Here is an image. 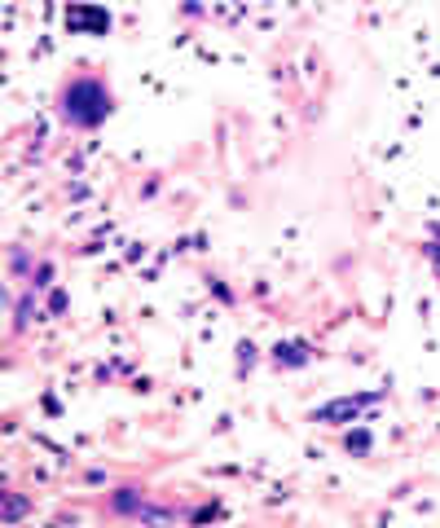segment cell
Instances as JSON below:
<instances>
[{
  "mask_svg": "<svg viewBox=\"0 0 440 528\" xmlns=\"http://www.w3.org/2000/svg\"><path fill=\"white\" fill-rule=\"evenodd\" d=\"M110 110H115V97H110L106 80H97V75H75L58 93V115L71 128H102Z\"/></svg>",
  "mask_w": 440,
  "mask_h": 528,
  "instance_id": "6da1fadb",
  "label": "cell"
},
{
  "mask_svg": "<svg viewBox=\"0 0 440 528\" xmlns=\"http://www.w3.org/2000/svg\"><path fill=\"white\" fill-rule=\"evenodd\" d=\"M370 405H379V392L352 396V401H330V405H322V410H317L313 418H317V423H339V418H344V423H352V418H357L361 410H370Z\"/></svg>",
  "mask_w": 440,
  "mask_h": 528,
  "instance_id": "7a4b0ae2",
  "label": "cell"
},
{
  "mask_svg": "<svg viewBox=\"0 0 440 528\" xmlns=\"http://www.w3.org/2000/svg\"><path fill=\"white\" fill-rule=\"evenodd\" d=\"M66 22H71V27H84V22H88V27L106 31V27H110V14H106V9H80V5H75V9H71V18H66Z\"/></svg>",
  "mask_w": 440,
  "mask_h": 528,
  "instance_id": "3957f363",
  "label": "cell"
},
{
  "mask_svg": "<svg viewBox=\"0 0 440 528\" xmlns=\"http://www.w3.org/2000/svg\"><path fill=\"white\" fill-rule=\"evenodd\" d=\"M308 357H313V348H304V344H282L278 352H273V361H278V366H304Z\"/></svg>",
  "mask_w": 440,
  "mask_h": 528,
  "instance_id": "277c9868",
  "label": "cell"
},
{
  "mask_svg": "<svg viewBox=\"0 0 440 528\" xmlns=\"http://www.w3.org/2000/svg\"><path fill=\"white\" fill-rule=\"evenodd\" d=\"M432 260H436V273H440V251H432Z\"/></svg>",
  "mask_w": 440,
  "mask_h": 528,
  "instance_id": "5b68a950",
  "label": "cell"
}]
</instances>
